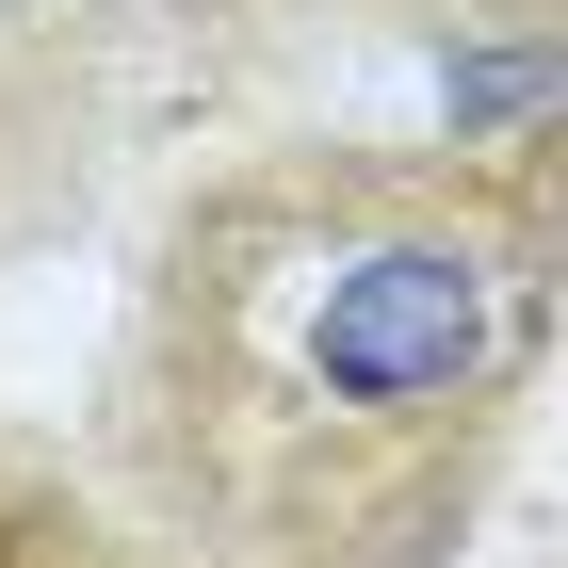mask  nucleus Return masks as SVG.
Listing matches in <instances>:
<instances>
[{
  "instance_id": "f257e3e1",
  "label": "nucleus",
  "mask_w": 568,
  "mask_h": 568,
  "mask_svg": "<svg viewBox=\"0 0 568 568\" xmlns=\"http://www.w3.org/2000/svg\"><path fill=\"white\" fill-rule=\"evenodd\" d=\"M552 342L536 163L261 146L179 195L131 308V455L276 568H406L455 536Z\"/></svg>"
}]
</instances>
